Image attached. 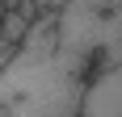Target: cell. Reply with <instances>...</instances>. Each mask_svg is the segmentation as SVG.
<instances>
[{"label":"cell","mask_w":122,"mask_h":117,"mask_svg":"<svg viewBox=\"0 0 122 117\" xmlns=\"http://www.w3.org/2000/svg\"><path fill=\"white\" fill-rule=\"evenodd\" d=\"M88 71L59 50L17 46L0 71V117H80Z\"/></svg>","instance_id":"1"},{"label":"cell","mask_w":122,"mask_h":117,"mask_svg":"<svg viewBox=\"0 0 122 117\" xmlns=\"http://www.w3.org/2000/svg\"><path fill=\"white\" fill-rule=\"evenodd\" d=\"M4 9H9V4H4V0H0V17H4Z\"/></svg>","instance_id":"6"},{"label":"cell","mask_w":122,"mask_h":117,"mask_svg":"<svg viewBox=\"0 0 122 117\" xmlns=\"http://www.w3.org/2000/svg\"><path fill=\"white\" fill-rule=\"evenodd\" d=\"M13 50H17V46H9V42L0 38V71H4V63H9V58H13Z\"/></svg>","instance_id":"5"},{"label":"cell","mask_w":122,"mask_h":117,"mask_svg":"<svg viewBox=\"0 0 122 117\" xmlns=\"http://www.w3.org/2000/svg\"><path fill=\"white\" fill-rule=\"evenodd\" d=\"M34 4H38V9H42V13H59L63 4H67V0H34Z\"/></svg>","instance_id":"4"},{"label":"cell","mask_w":122,"mask_h":117,"mask_svg":"<svg viewBox=\"0 0 122 117\" xmlns=\"http://www.w3.org/2000/svg\"><path fill=\"white\" fill-rule=\"evenodd\" d=\"M80 117H122V63L88 75Z\"/></svg>","instance_id":"3"},{"label":"cell","mask_w":122,"mask_h":117,"mask_svg":"<svg viewBox=\"0 0 122 117\" xmlns=\"http://www.w3.org/2000/svg\"><path fill=\"white\" fill-rule=\"evenodd\" d=\"M59 54L97 75L122 63V0H67L55 13Z\"/></svg>","instance_id":"2"}]
</instances>
